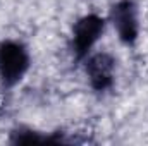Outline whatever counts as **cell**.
<instances>
[{
  "instance_id": "cell-2",
  "label": "cell",
  "mask_w": 148,
  "mask_h": 146,
  "mask_svg": "<svg viewBox=\"0 0 148 146\" xmlns=\"http://www.w3.org/2000/svg\"><path fill=\"white\" fill-rule=\"evenodd\" d=\"M107 21L100 14L90 12L81 16L73 24L71 31V52L77 62H83L95 48L105 31Z\"/></svg>"
},
{
  "instance_id": "cell-4",
  "label": "cell",
  "mask_w": 148,
  "mask_h": 146,
  "mask_svg": "<svg viewBox=\"0 0 148 146\" xmlns=\"http://www.w3.org/2000/svg\"><path fill=\"white\" fill-rule=\"evenodd\" d=\"M84 76L88 79V84L97 93H105L112 89L115 83V59L107 52H97L90 53L83 60Z\"/></svg>"
},
{
  "instance_id": "cell-3",
  "label": "cell",
  "mask_w": 148,
  "mask_h": 146,
  "mask_svg": "<svg viewBox=\"0 0 148 146\" xmlns=\"http://www.w3.org/2000/svg\"><path fill=\"white\" fill-rule=\"evenodd\" d=\"M109 19L117 33L119 41L126 46H134L141 31L140 9L136 0H117L110 7Z\"/></svg>"
},
{
  "instance_id": "cell-5",
  "label": "cell",
  "mask_w": 148,
  "mask_h": 146,
  "mask_svg": "<svg viewBox=\"0 0 148 146\" xmlns=\"http://www.w3.org/2000/svg\"><path fill=\"white\" fill-rule=\"evenodd\" d=\"M10 141L14 145H31V143H59V138L53 136H43L38 131L33 129H26V127H19L16 131L10 132Z\"/></svg>"
},
{
  "instance_id": "cell-1",
  "label": "cell",
  "mask_w": 148,
  "mask_h": 146,
  "mask_svg": "<svg viewBox=\"0 0 148 146\" xmlns=\"http://www.w3.org/2000/svg\"><path fill=\"white\" fill-rule=\"evenodd\" d=\"M31 67L28 46L19 40L0 41V83L3 88L17 86Z\"/></svg>"
}]
</instances>
